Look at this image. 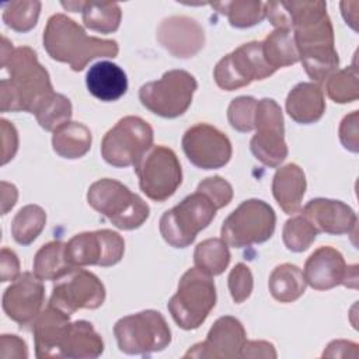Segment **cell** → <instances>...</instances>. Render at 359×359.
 <instances>
[{"mask_svg": "<svg viewBox=\"0 0 359 359\" xmlns=\"http://www.w3.org/2000/svg\"><path fill=\"white\" fill-rule=\"evenodd\" d=\"M265 11L275 28L292 31L299 60L310 79L323 83L338 70L334 28L324 1H268Z\"/></svg>", "mask_w": 359, "mask_h": 359, "instance_id": "obj_1", "label": "cell"}, {"mask_svg": "<svg viewBox=\"0 0 359 359\" xmlns=\"http://www.w3.org/2000/svg\"><path fill=\"white\" fill-rule=\"evenodd\" d=\"M1 69L7 72V77L0 81L1 112L35 114L55 93L49 73L35 50L29 46L14 48L6 36L1 38Z\"/></svg>", "mask_w": 359, "mask_h": 359, "instance_id": "obj_2", "label": "cell"}, {"mask_svg": "<svg viewBox=\"0 0 359 359\" xmlns=\"http://www.w3.org/2000/svg\"><path fill=\"white\" fill-rule=\"evenodd\" d=\"M42 41L50 59L67 63L74 72H81L93 59L115 57L119 52L115 39L88 36L81 25L62 13L49 17Z\"/></svg>", "mask_w": 359, "mask_h": 359, "instance_id": "obj_3", "label": "cell"}, {"mask_svg": "<svg viewBox=\"0 0 359 359\" xmlns=\"http://www.w3.org/2000/svg\"><path fill=\"white\" fill-rule=\"evenodd\" d=\"M87 202L121 230L140 227L150 215L149 205L137 194L112 178L93 182L87 192Z\"/></svg>", "mask_w": 359, "mask_h": 359, "instance_id": "obj_4", "label": "cell"}, {"mask_svg": "<svg viewBox=\"0 0 359 359\" xmlns=\"http://www.w3.org/2000/svg\"><path fill=\"white\" fill-rule=\"evenodd\" d=\"M216 304V286L213 276L199 268H189L180 279L175 294L168 300L167 309L182 330L199 328Z\"/></svg>", "mask_w": 359, "mask_h": 359, "instance_id": "obj_5", "label": "cell"}, {"mask_svg": "<svg viewBox=\"0 0 359 359\" xmlns=\"http://www.w3.org/2000/svg\"><path fill=\"white\" fill-rule=\"evenodd\" d=\"M217 212L213 201L203 192L195 191L178 205L165 210L160 217V234L174 248L192 244L196 234L206 229Z\"/></svg>", "mask_w": 359, "mask_h": 359, "instance_id": "obj_6", "label": "cell"}, {"mask_svg": "<svg viewBox=\"0 0 359 359\" xmlns=\"http://www.w3.org/2000/svg\"><path fill=\"white\" fill-rule=\"evenodd\" d=\"M114 334L121 352L150 355L164 351L171 342V330L160 311L143 310L119 318Z\"/></svg>", "mask_w": 359, "mask_h": 359, "instance_id": "obj_7", "label": "cell"}, {"mask_svg": "<svg viewBox=\"0 0 359 359\" xmlns=\"http://www.w3.org/2000/svg\"><path fill=\"white\" fill-rule=\"evenodd\" d=\"M276 215L262 199L241 202L222 223L220 238L230 247L243 248L269 240L275 231Z\"/></svg>", "mask_w": 359, "mask_h": 359, "instance_id": "obj_8", "label": "cell"}, {"mask_svg": "<svg viewBox=\"0 0 359 359\" xmlns=\"http://www.w3.org/2000/svg\"><path fill=\"white\" fill-rule=\"evenodd\" d=\"M196 88L198 83L191 73L174 69L165 72L160 80L143 84L139 100L150 112L171 119L187 112Z\"/></svg>", "mask_w": 359, "mask_h": 359, "instance_id": "obj_9", "label": "cell"}, {"mask_svg": "<svg viewBox=\"0 0 359 359\" xmlns=\"http://www.w3.org/2000/svg\"><path fill=\"white\" fill-rule=\"evenodd\" d=\"M153 128L140 116H123L104 135L101 156L118 168L135 165L153 146Z\"/></svg>", "mask_w": 359, "mask_h": 359, "instance_id": "obj_10", "label": "cell"}, {"mask_svg": "<svg viewBox=\"0 0 359 359\" xmlns=\"http://www.w3.org/2000/svg\"><path fill=\"white\" fill-rule=\"evenodd\" d=\"M142 192L151 201L164 202L182 182V170L175 151L167 146H151L133 165Z\"/></svg>", "mask_w": 359, "mask_h": 359, "instance_id": "obj_11", "label": "cell"}, {"mask_svg": "<svg viewBox=\"0 0 359 359\" xmlns=\"http://www.w3.org/2000/svg\"><path fill=\"white\" fill-rule=\"evenodd\" d=\"M254 129L257 132L250 142L251 153L266 167L280 165L287 157V146L282 108L275 100L262 98L257 101Z\"/></svg>", "mask_w": 359, "mask_h": 359, "instance_id": "obj_12", "label": "cell"}, {"mask_svg": "<svg viewBox=\"0 0 359 359\" xmlns=\"http://www.w3.org/2000/svg\"><path fill=\"white\" fill-rule=\"evenodd\" d=\"M273 73L275 70L262 55V43L251 41L222 57L215 66L213 77L222 90L233 91L251 84L254 80H264Z\"/></svg>", "mask_w": 359, "mask_h": 359, "instance_id": "obj_13", "label": "cell"}, {"mask_svg": "<svg viewBox=\"0 0 359 359\" xmlns=\"http://www.w3.org/2000/svg\"><path fill=\"white\" fill-rule=\"evenodd\" d=\"M104 300L105 286L98 276L80 266H74L55 280L49 304L67 314H73L80 309H98Z\"/></svg>", "mask_w": 359, "mask_h": 359, "instance_id": "obj_14", "label": "cell"}, {"mask_svg": "<svg viewBox=\"0 0 359 359\" xmlns=\"http://www.w3.org/2000/svg\"><path fill=\"white\" fill-rule=\"evenodd\" d=\"M123 252V238L108 229L84 231L66 243V258L73 266H112L122 259Z\"/></svg>", "mask_w": 359, "mask_h": 359, "instance_id": "obj_15", "label": "cell"}, {"mask_svg": "<svg viewBox=\"0 0 359 359\" xmlns=\"http://www.w3.org/2000/svg\"><path fill=\"white\" fill-rule=\"evenodd\" d=\"M182 150L198 168L215 170L226 165L233 154L230 139L213 125L199 122L182 136Z\"/></svg>", "mask_w": 359, "mask_h": 359, "instance_id": "obj_16", "label": "cell"}, {"mask_svg": "<svg viewBox=\"0 0 359 359\" xmlns=\"http://www.w3.org/2000/svg\"><path fill=\"white\" fill-rule=\"evenodd\" d=\"M303 276L316 290H328L338 285L358 287V266L346 265L344 255L330 245L317 248L306 259Z\"/></svg>", "mask_w": 359, "mask_h": 359, "instance_id": "obj_17", "label": "cell"}, {"mask_svg": "<svg viewBox=\"0 0 359 359\" xmlns=\"http://www.w3.org/2000/svg\"><path fill=\"white\" fill-rule=\"evenodd\" d=\"M45 300L42 279L34 272L21 273L3 293V310L21 327L32 325Z\"/></svg>", "mask_w": 359, "mask_h": 359, "instance_id": "obj_18", "label": "cell"}, {"mask_svg": "<svg viewBox=\"0 0 359 359\" xmlns=\"http://www.w3.org/2000/svg\"><path fill=\"white\" fill-rule=\"evenodd\" d=\"M245 341V330L241 321L231 316H223L213 323L206 339L189 348L184 358H241Z\"/></svg>", "mask_w": 359, "mask_h": 359, "instance_id": "obj_19", "label": "cell"}, {"mask_svg": "<svg viewBox=\"0 0 359 359\" xmlns=\"http://www.w3.org/2000/svg\"><path fill=\"white\" fill-rule=\"evenodd\" d=\"M157 41L172 56L187 59L195 56L203 48L205 31L191 17L172 15L160 22Z\"/></svg>", "mask_w": 359, "mask_h": 359, "instance_id": "obj_20", "label": "cell"}, {"mask_svg": "<svg viewBox=\"0 0 359 359\" xmlns=\"http://www.w3.org/2000/svg\"><path fill=\"white\" fill-rule=\"evenodd\" d=\"M302 215L310 220L318 233L323 231L332 236L349 234L358 223L356 213L349 205L328 198L310 199L304 205Z\"/></svg>", "mask_w": 359, "mask_h": 359, "instance_id": "obj_21", "label": "cell"}, {"mask_svg": "<svg viewBox=\"0 0 359 359\" xmlns=\"http://www.w3.org/2000/svg\"><path fill=\"white\" fill-rule=\"evenodd\" d=\"M70 323V314L50 304L41 311L32 323L36 358H60V345Z\"/></svg>", "mask_w": 359, "mask_h": 359, "instance_id": "obj_22", "label": "cell"}, {"mask_svg": "<svg viewBox=\"0 0 359 359\" xmlns=\"http://www.w3.org/2000/svg\"><path fill=\"white\" fill-rule=\"evenodd\" d=\"M86 86L91 95L104 102L119 100L128 91V77L122 67L109 60L94 63L86 74Z\"/></svg>", "mask_w": 359, "mask_h": 359, "instance_id": "obj_23", "label": "cell"}, {"mask_svg": "<svg viewBox=\"0 0 359 359\" xmlns=\"http://www.w3.org/2000/svg\"><path fill=\"white\" fill-rule=\"evenodd\" d=\"M286 112L297 123L309 125L325 112L324 93L316 83H299L286 97Z\"/></svg>", "mask_w": 359, "mask_h": 359, "instance_id": "obj_24", "label": "cell"}, {"mask_svg": "<svg viewBox=\"0 0 359 359\" xmlns=\"http://www.w3.org/2000/svg\"><path fill=\"white\" fill-rule=\"evenodd\" d=\"M306 192V175L303 168L289 163L276 170L272 178V195L286 215L296 213Z\"/></svg>", "mask_w": 359, "mask_h": 359, "instance_id": "obj_25", "label": "cell"}, {"mask_svg": "<svg viewBox=\"0 0 359 359\" xmlns=\"http://www.w3.org/2000/svg\"><path fill=\"white\" fill-rule=\"evenodd\" d=\"M104 352V341L91 323L77 320L70 323L60 345V358L94 359Z\"/></svg>", "mask_w": 359, "mask_h": 359, "instance_id": "obj_26", "label": "cell"}, {"mask_svg": "<svg viewBox=\"0 0 359 359\" xmlns=\"http://www.w3.org/2000/svg\"><path fill=\"white\" fill-rule=\"evenodd\" d=\"M63 8L83 15L86 28L101 34H111L119 28L122 11L118 3L100 1H62Z\"/></svg>", "mask_w": 359, "mask_h": 359, "instance_id": "obj_27", "label": "cell"}, {"mask_svg": "<svg viewBox=\"0 0 359 359\" xmlns=\"http://www.w3.org/2000/svg\"><path fill=\"white\" fill-rule=\"evenodd\" d=\"M93 136L81 122H66L53 130L52 147L63 158H80L91 147Z\"/></svg>", "mask_w": 359, "mask_h": 359, "instance_id": "obj_28", "label": "cell"}, {"mask_svg": "<svg viewBox=\"0 0 359 359\" xmlns=\"http://www.w3.org/2000/svg\"><path fill=\"white\" fill-rule=\"evenodd\" d=\"M303 271L293 264H280L269 275L268 287L272 297L280 303L297 300L306 290Z\"/></svg>", "mask_w": 359, "mask_h": 359, "instance_id": "obj_29", "label": "cell"}, {"mask_svg": "<svg viewBox=\"0 0 359 359\" xmlns=\"http://www.w3.org/2000/svg\"><path fill=\"white\" fill-rule=\"evenodd\" d=\"M74 268L66 258V243L55 240L43 244L35 254L32 269L42 280H56Z\"/></svg>", "mask_w": 359, "mask_h": 359, "instance_id": "obj_30", "label": "cell"}, {"mask_svg": "<svg viewBox=\"0 0 359 359\" xmlns=\"http://www.w3.org/2000/svg\"><path fill=\"white\" fill-rule=\"evenodd\" d=\"M261 43L262 55L275 72L280 67H287L299 62V53L290 29L275 28V31L268 34Z\"/></svg>", "mask_w": 359, "mask_h": 359, "instance_id": "obj_31", "label": "cell"}, {"mask_svg": "<svg viewBox=\"0 0 359 359\" xmlns=\"http://www.w3.org/2000/svg\"><path fill=\"white\" fill-rule=\"evenodd\" d=\"M220 14L226 15L230 25L236 28H250L259 24L265 17V3L257 0H233L210 3Z\"/></svg>", "mask_w": 359, "mask_h": 359, "instance_id": "obj_32", "label": "cell"}, {"mask_svg": "<svg viewBox=\"0 0 359 359\" xmlns=\"http://www.w3.org/2000/svg\"><path fill=\"white\" fill-rule=\"evenodd\" d=\"M230 258L229 245L222 238H206L194 251L195 266L212 276L223 273L229 266Z\"/></svg>", "mask_w": 359, "mask_h": 359, "instance_id": "obj_33", "label": "cell"}, {"mask_svg": "<svg viewBox=\"0 0 359 359\" xmlns=\"http://www.w3.org/2000/svg\"><path fill=\"white\" fill-rule=\"evenodd\" d=\"M45 224V210L38 205H25L15 213L11 222V236L18 244L28 245L42 233Z\"/></svg>", "mask_w": 359, "mask_h": 359, "instance_id": "obj_34", "label": "cell"}, {"mask_svg": "<svg viewBox=\"0 0 359 359\" xmlns=\"http://www.w3.org/2000/svg\"><path fill=\"white\" fill-rule=\"evenodd\" d=\"M41 6L42 4L38 0H15L1 3V18L8 28L17 32H27L36 25Z\"/></svg>", "mask_w": 359, "mask_h": 359, "instance_id": "obj_35", "label": "cell"}, {"mask_svg": "<svg viewBox=\"0 0 359 359\" xmlns=\"http://www.w3.org/2000/svg\"><path fill=\"white\" fill-rule=\"evenodd\" d=\"M358 67L353 62L352 66L337 70L325 80V91L328 97L338 104L356 101L359 97Z\"/></svg>", "mask_w": 359, "mask_h": 359, "instance_id": "obj_36", "label": "cell"}, {"mask_svg": "<svg viewBox=\"0 0 359 359\" xmlns=\"http://www.w3.org/2000/svg\"><path fill=\"white\" fill-rule=\"evenodd\" d=\"M317 234V229L302 213L286 220L282 230L283 243L286 248L293 252L306 251L314 243Z\"/></svg>", "mask_w": 359, "mask_h": 359, "instance_id": "obj_37", "label": "cell"}, {"mask_svg": "<svg viewBox=\"0 0 359 359\" xmlns=\"http://www.w3.org/2000/svg\"><path fill=\"white\" fill-rule=\"evenodd\" d=\"M72 102L63 94L53 93L34 114L41 128L45 130H55L72 118Z\"/></svg>", "mask_w": 359, "mask_h": 359, "instance_id": "obj_38", "label": "cell"}, {"mask_svg": "<svg viewBox=\"0 0 359 359\" xmlns=\"http://www.w3.org/2000/svg\"><path fill=\"white\" fill-rule=\"evenodd\" d=\"M257 100L250 95L234 98L227 108V119L233 129L238 132H251L254 129Z\"/></svg>", "mask_w": 359, "mask_h": 359, "instance_id": "obj_39", "label": "cell"}, {"mask_svg": "<svg viewBox=\"0 0 359 359\" xmlns=\"http://www.w3.org/2000/svg\"><path fill=\"white\" fill-rule=\"evenodd\" d=\"M227 283L234 303L245 302L250 297L254 286V279L250 268L243 262L236 264L229 273Z\"/></svg>", "mask_w": 359, "mask_h": 359, "instance_id": "obj_40", "label": "cell"}, {"mask_svg": "<svg viewBox=\"0 0 359 359\" xmlns=\"http://www.w3.org/2000/svg\"><path fill=\"white\" fill-rule=\"evenodd\" d=\"M198 191L206 194L217 209L227 206L233 199V187L229 181L219 175L208 177L198 184Z\"/></svg>", "mask_w": 359, "mask_h": 359, "instance_id": "obj_41", "label": "cell"}, {"mask_svg": "<svg viewBox=\"0 0 359 359\" xmlns=\"http://www.w3.org/2000/svg\"><path fill=\"white\" fill-rule=\"evenodd\" d=\"M359 111H352L349 115H345L339 125V140L342 146L352 151H359Z\"/></svg>", "mask_w": 359, "mask_h": 359, "instance_id": "obj_42", "label": "cell"}, {"mask_svg": "<svg viewBox=\"0 0 359 359\" xmlns=\"http://www.w3.org/2000/svg\"><path fill=\"white\" fill-rule=\"evenodd\" d=\"M1 142H3V158L1 164H7L17 153L18 149V133L13 123L7 119H1Z\"/></svg>", "mask_w": 359, "mask_h": 359, "instance_id": "obj_43", "label": "cell"}, {"mask_svg": "<svg viewBox=\"0 0 359 359\" xmlns=\"http://www.w3.org/2000/svg\"><path fill=\"white\" fill-rule=\"evenodd\" d=\"M0 355L3 358H28L27 344L17 335L3 334L0 338Z\"/></svg>", "mask_w": 359, "mask_h": 359, "instance_id": "obj_44", "label": "cell"}, {"mask_svg": "<svg viewBox=\"0 0 359 359\" xmlns=\"http://www.w3.org/2000/svg\"><path fill=\"white\" fill-rule=\"evenodd\" d=\"M1 275H0V280L1 282H7V280H15L21 273H20V261L17 254L7 248L3 247L1 248Z\"/></svg>", "mask_w": 359, "mask_h": 359, "instance_id": "obj_45", "label": "cell"}, {"mask_svg": "<svg viewBox=\"0 0 359 359\" xmlns=\"http://www.w3.org/2000/svg\"><path fill=\"white\" fill-rule=\"evenodd\" d=\"M275 346L268 341H245L241 349V358H272L275 359Z\"/></svg>", "mask_w": 359, "mask_h": 359, "instance_id": "obj_46", "label": "cell"}, {"mask_svg": "<svg viewBox=\"0 0 359 359\" xmlns=\"http://www.w3.org/2000/svg\"><path fill=\"white\" fill-rule=\"evenodd\" d=\"M1 188H3V195H1V205H3V209H1V215H6L14 205H15V201H17V188L13 185V184H8L6 181H1Z\"/></svg>", "mask_w": 359, "mask_h": 359, "instance_id": "obj_47", "label": "cell"}, {"mask_svg": "<svg viewBox=\"0 0 359 359\" xmlns=\"http://www.w3.org/2000/svg\"><path fill=\"white\" fill-rule=\"evenodd\" d=\"M355 342H349V341H332L328 346H327V349L324 351V353H323V356L325 358V356H331V358H338V356H341V352L342 351H345L344 352V356H353L352 353H349V351H348V348L349 346H352ZM355 358V356H353Z\"/></svg>", "mask_w": 359, "mask_h": 359, "instance_id": "obj_48", "label": "cell"}]
</instances>
